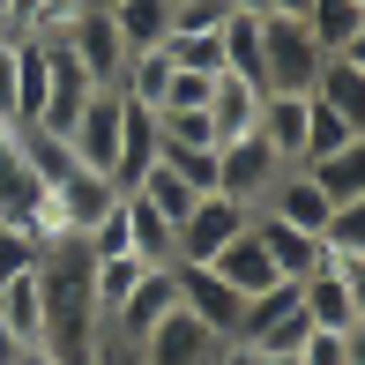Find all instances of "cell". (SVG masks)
I'll list each match as a JSON object with an SVG mask.
<instances>
[{"instance_id": "6da1fadb", "label": "cell", "mask_w": 365, "mask_h": 365, "mask_svg": "<svg viewBox=\"0 0 365 365\" xmlns=\"http://www.w3.org/2000/svg\"><path fill=\"white\" fill-rule=\"evenodd\" d=\"M321 75V45L298 15H261V90H291L306 97Z\"/></svg>"}, {"instance_id": "7a4b0ae2", "label": "cell", "mask_w": 365, "mask_h": 365, "mask_svg": "<svg viewBox=\"0 0 365 365\" xmlns=\"http://www.w3.org/2000/svg\"><path fill=\"white\" fill-rule=\"evenodd\" d=\"M284 172H291V164L276 157L261 135H231V142H217V187H209V194H231L239 209H261Z\"/></svg>"}, {"instance_id": "3957f363", "label": "cell", "mask_w": 365, "mask_h": 365, "mask_svg": "<svg viewBox=\"0 0 365 365\" xmlns=\"http://www.w3.org/2000/svg\"><path fill=\"white\" fill-rule=\"evenodd\" d=\"M120 120H127V97H120V90H90V97H82L75 127L60 135V142H68V157L82 164V172L112 179V157H120Z\"/></svg>"}, {"instance_id": "277c9868", "label": "cell", "mask_w": 365, "mask_h": 365, "mask_svg": "<svg viewBox=\"0 0 365 365\" xmlns=\"http://www.w3.org/2000/svg\"><path fill=\"white\" fill-rule=\"evenodd\" d=\"M306 306H298V284H269L261 298H246L239 306V328L231 336L254 343V351H298V336H306Z\"/></svg>"}, {"instance_id": "5b68a950", "label": "cell", "mask_w": 365, "mask_h": 365, "mask_svg": "<svg viewBox=\"0 0 365 365\" xmlns=\"http://www.w3.org/2000/svg\"><path fill=\"white\" fill-rule=\"evenodd\" d=\"M246 217H254V209H239L231 194H202V202L172 224V254H179V261H209L217 246H231V239L246 231Z\"/></svg>"}, {"instance_id": "8992f818", "label": "cell", "mask_w": 365, "mask_h": 365, "mask_svg": "<svg viewBox=\"0 0 365 365\" xmlns=\"http://www.w3.org/2000/svg\"><path fill=\"white\" fill-rule=\"evenodd\" d=\"M135 351H142V365H217L224 336H217V328H202L187 306H172V313L135 343Z\"/></svg>"}, {"instance_id": "52a82bcc", "label": "cell", "mask_w": 365, "mask_h": 365, "mask_svg": "<svg viewBox=\"0 0 365 365\" xmlns=\"http://www.w3.org/2000/svg\"><path fill=\"white\" fill-rule=\"evenodd\" d=\"M172 276H179V306H187L202 328H217V336H231V328H239V306H246V298L231 291L209 261H179Z\"/></svg>"}, {"instance_id": "ba28073f", "label": "cell", "mask_w": 365, "mask_h": 365, "mask_svg": "<svg viewBox=\"0 0 365 365\" xmlns=\"http://www.w3.org/2000/svg\"><path fill=\"white\" fill-rule=\"evenodd\" d=\"M60 45L75 53V68L90 75L97 90H112V82H120V68H127V45L112 38V15H105V0H97V8L82 15V23H75L68 38H60Z\"/></svg>"}, {"instance_id": "9c48e42d", "label": "cell", "mask_w": 365, "mask_h": 365, "mask_svg": "<svg viewBox=\"0 0 365 365\" xmlns=\"http://www.w3.org/2000/svg\"><path fill=\"white\" fill-rule=\"evenodd\" d=\"M209 269H217V276H224V284L239 291V298H261L269 284H291V276H276L269 246L254 239V217H246V231H239V239H231V246H217V254H209Z\"/></svg>"}, {"instance_id": "30bf717a", "label": "cell", "mask_w": 365, "mask_h": 365, "mask_svg": "<svg viewBox=\"0 0 365 365\" xmlns=\"http://www.w3.org/2000/svg\"><path fill=\"white\" fill-rule=\"evenodd\" d=\"M298 306H306L313 328H343V336H358V328H365V291L343 284V276H321V269H313L306 284H298Z\"/></svg>"}, {"instance_id": "8fae6325", "label": "cell", "mask_w": 365, "mask_h": 365, "mask_svg": "<svg viewBox=\"0 0 365 365\" xmlns=\"http://www.w3.org/2000/svg\"><path fill=\"white\" fill-rule=\"evenodd\" d=\"M172 306H179V276H172V269H142V284L127 291V306L112 313L105 328H112V336H127V343H142V336H149V328H157Z\"/></svg>"}, {"instance_id": "7c38bea8", "label": "cell", "mask_w": 365, "mask_h": 365, "mask_svg": "<svg viewBox=\"0 0 365 365\" xmlns=\"http://www.w3.org/2000/svg\"><path fill=\"white\" fill-rule=\"evenodd\" d=\"M313 97H321V105H336L343 120H358V112H365V38L343 45V53H321ZM358 127H365V120H358Z\"/></svg>"}, {"instance_id": "4fadbf2b", "label": "cell", "mask_w": 365, "mask_h": 365, "mask_svg": "<svg viewBox=\"0 0 365 365\" xmlns=\"http://www.w3.org/2000/svg\"><path fill=\"white\" fill-rule=\"evenodd\" d=\"M45 194H53V209H60V231H68V239H82V231H90V224L112 209V179L82 172V164H75L68 179H53Z\"/></svg>"}, {"instance_id": "5bb4252c", "label": "cell", "mask_w": 365, "mask_h": 365, "mask_svg": "<svg viewBox=\"0 0 365 365\" xmlns=\"http://www.w3.org/2000/svg\"><path fill=\"white\" fill-rule=\"evenodd\" d=\"M254 239L269 246L276 276H291V284H306V276L321 269V246H313V231H298V224H284V217H269V209H254Z\"/></svg>"}, {"instance_id": "9a60e30c", "label": "cell", "mask_w": 365, "mask_h": 365, "mask_svg": "<svg viewBox=\"0 0 365 365\" xmlns=\"http://www.w3.org/2000/svg\"><path fill=\"white\" fill-rule=\"evenodd\" d=\"M261 97H269V90H254V82H246V75H231V68H217V75H209V120H217V142L254 135Z\"/></svg>"}, {"instance_id": "2e32d148", "label": "cell", "mask_w": 365, "mask_h": 365, "mask_svg": "<svg viewBox=\"0 0 365 365\" xmlns=\"http://www.w3.org/2000/svg\"><path fill=\"white\" fill-rule=\"evenodd\" d=\"M0 328H8L23 351H38V343H45V291H38V269H23V276L0 284Z\"/></svg>"}, {"instance_id": "e0dca14e", "label": "cell", "mask_w": 365, "mask_h": 365, "mask_svg": "<svg viewBox=\"0 0 365 365\" xmlns=\"http://www.w3.org/2000/svg\"><path fill=\"white\" fill-rule=\"evenodd\" d=\"M291 172H306L313 187H321V202H328V209H343V202H365V142L336 149V157H313V164H291Z\"/></svg>"}, {"instance_id": "ac0fdd59", "label": "cell", "mask_w": 365, "mask_h": 365, "mask_svg": "<svg viewBox=\"0 0 365 365\" xmlns=\"http://www.w3.org/2000/svg\"><path fill=\"white\" fill-rule=\"evenodd\" d=\"M105 15L127 53H157L164 30H172V0H105Z\"/></svg>"}, {"instance_id": "d6986e66", "label": "cell", "mask_w": 365, "mask_h": 365, "mask_svg": "<svg viewBox=\"0 0 365 365\" xmlns=\"http://www.w3.org/2000/svg\"><path fill=\"white\" fill-rule=\"evenodd\" d=\"M149 164H157V112L127 105V120H120V157H112V194H127Z\"/></svg>"}, {"instance_id": "ffe728a7", "label": "cell", "mask_w": 365, "mask_h": 365, "mask_svg": "<svg viewBox=\"0 0 365 365\" xmlns=\"http://www.w3.org/2000/svg\"><path fill=\"white\" fill-rule=\"evenodd\" d=\"M120 209H127V246H135L142 269H179V254H172V217H157L142 194H120Z\"/></svg>"}, {"instance_id": "44dd1931", "label": "cell", "mask_w": 365, "mask_h": 365, "mask_svg": "<svg viewBox=\"0 0 365 365\" xmlns=\"http://www.w3.org/2000/svg\"><path fill=\"white\" fill-rule=\"evenodd\" d=\"M254 135L269 142L284 164H298V142H306V97L269 90V97H261V120H254Z\"/></svg>"}, {"instance_id": "7402d4cb", "label": "cell", "mask_w": 365, "mask_h": 365, "mask_svg": "<svg viewBox=\"0 0 365 365\" xmlns=\"http://www.w3.org/2000/svg\"><path fill=\"white\" fill-rule=\"evenodd\" d=\"M351 142H365V127H358V120H343L336 105H321V97L306 90V142H298V164L336 157V149H351Z\"/></svg>"}, {"instance_id": "603a6c76", "label": "cell", "mask_w": 365, "mask_h": 365, "mask_svg": "<svg viewBox=\"0 0 365 365\" xmlns=\"http://www.w3.org/2000/svg\"><path fill=\"white\" fill-rule=\"evenodd\" d=\"M298 23L313 30V45H321V53H343V45L365 38V0H313Z\"/></svg>"}, {"instance_id": "cb8c5ba5", "label": "cell", "mask_w": 365, "mask_h": 365, "mask_svg": "<svg viewBox=\"0 0 365 365\" xmlns=\"http://www.w3.org/2000/svg\"><path fill=\"white\" fill-rule=\"evenodd\" d=\"M261 209H269V217H284V224H298V231H321V217H328L321 187H313L306 172H284V179L269 187V202H261Z\"/></svg>"}, {"instance_id": "d4e9b609", "label": "cell", "mask_w": 365, "mask_h": 365, "mask_svg": "<svg viewBox=\"0 0 365 365\" xmlns=\"http://www.w3.org/2000/svg\"><path fill=\"white\" fill-rule=\"evenodd\" d=\"M164 82H172V60H164V45H157V53H127V68H120L112 90H120L127 105L157 112V105H164Z\"/></svg>"}, {"instance_id": "484cf974", "label": "cell", "mask_w": 365, "mask_h": 365, "mask_svg": "<svg viewBox=\"0 0 365 365\" xmlns=\"http://www.w3.org/2000/svg\"><path fill=\"white\" fill-rule=\"evenodd\" d=\"M142 284V261L135 254H112V261H90V298H97V321H112V313L127 306V291Z\"/></svg>"}, {"instance_id": "4316f807", "label": "cell", "mask_w": 365, "mask_h": 365, "mask_svg": "<svg viewBox=\"0 0 365 365\" xmlns=\"http://www.w3.org/2000/svg\"><path fill=\"white\" fill-rule=\"evenodd\" d=\"M298 365H365V328L343 336V328H306L298 336Z\"/></svg>"}, {"instance_id": "83f0119b", "label": "cell", "mask_w": 365, "mask_h": 365, "mask_svg": "<svg viewBox=\"0 0 365 365\" xmlns=\"http://www.w3.org/2000/svg\"><path fill=\"white\" fill-rule=\"evenodd\" d=\"M224 68L261 90V15H231L224 23Z\"/></svg>"}, {"instance_id": "f1b7e54d", "label": "cell", "mask_w": 365, "mask_h": 365, "mask_svg": "<svg viewBox=\"0 0 365 365\" xmlns=\"http://www.w3.org/2000/svg\"><path fill=\"white\" fill-rule=\"evenodd\" d=\"M97 0H30V23H23V38H45V45H60L68 30L90 15Z\"/></svg>"}, {"instance_id": "f546056e", "label": "cell", "mask_w": 365, "mask_h": 365, "mask_svg": "<svg viewBox=\"0 0 365 365\" xmlns=\"http://www.w3.org/2000/svg\"><path fill=\"white\" fill-rule=\"evenodd\" d=\"M164 60H172V68H194V75H217L224 68V30H202V38L172 30V38H164Z\"/></svg>"}, {"instance_id": "4dcf8cb0", "label": "cell", "mask_w": 365, "mask_h": 365, "mask_svg": "<svg viewBox=\"0 0 365 365\" xmlns=\"http://www.w3.org/2000/svg\"><path fill=\"white\" fill-rule=\"evenodd\" d=\"M38 254H45V246L30 239L23 224H15V217H0V284H8V276H23V269H38Z\"/></svg>"}, {"instance_id": "1f68e13d", "label": "cell", "mask_w": 365, "mask_h": 365, "mask_svg": "<svg viewBox=\"0 0 365 365\" xmlns=\"http://www.w3.org/2000/svg\"><path fill=\"white\" fill-rule=\"evenodd\" d=\"M231 23V0H172V30H187V38H202V30H224ZM164 30V38H172Z\"/></svg>"}, {"instance_id": "d6a6232c", "label": "cell", "mask_w": 365, "mask_h": 365, "mask_svg": "<svg viewBox=\"0 0 365 365\" xmlns=\"http://www.w3.org/2000/svg\"><path fill=\"white\" fill-rule=\"evenodd\" d=\"M157 157L172 164L179 179H194V187H202V194L217 187V149H157Z\"/></svg>"}, {"instance_id": "836d02e7", "label": "cell", "mask_w": 365, "mask_h": 365, "mask_svg": "<svg viewBox=\"0 0 365 365\" xmlns=\"http://www.w3.org/2000/svg\"><path fill=\"white\" fill-rule=\"evenodd\" d=\"M0 127H15V38H0Z\"/></svg>"}, {"instance_id": "e575fe53", "label": "cell", "mask_w": 365, "mask_h": 365, "mask_svg": "<svg viewBox=\"0 0 365 365\" xmlns=\"http://www.w3.org/2000/svg\"><path fill=\"white\" fill-rule=\"evenodd\" d=\"M90 365H142V351H135L127 336H112V328H105V336H97V351H90Z\"/></svg>"}, {"instance_id": "d590c367", "label": "cell", "mask_w": 365, "mask_h": 365, "mask_svg": "<svg viewBox=\"0 0 365 365\" xmlns=\"http://www.w3.org/2000/svg\"><path fill=\"white\" fill-rule=\"evenodd\" d=\"M15 358H23V343H15L8 328H0V365H15Z\"/></svg>"}, {"instance_id": "8d00e7d4", "label": "cell", "mask_w": 365, "mask_h": 365, "mask_svg": "<svg viewBox=\"0 0 365 365\" xmlns=\"http://www.w3.org/2000/svg\"><path fill=\"white\" fill-rule=\"evenodd\" d=\"M313 0H269V15H306Z\"/></svg>"}, {"instance_id": "74e56055", "label": "cell", "mask_w": 365, "mask_h": 365, "mask_svg": "<svg viewBox=\"0 0 365 365\" xmlns=\"http://www.w3.org/2000/svg\"><path fill=\"white\" fill-rule=\"evenodd\" d=\"M231 15H269V0H231Z\"/></svg>"}, {"instance_id": "f35d334b", "label": "cell", "mask_w": 365, "mask_h": 365, "mask_svg": "<svg viewBox=\"0 0 365 365\" xmlns=\"http://www.w3.org/2000/svg\"><path fill=\"white\" fill-rule=\"evenodd\" d=\"M15 365H53V358H45V351H23V358H15Z\"/></svg>"}, {"instance_id": "ab89813d", "label": "cell", "mask_w": 365, "mask_h": 365, "mask_svg": "<svg viewBox=\"0 0 365 365\" xmlns=\"http://www.w3.org/2000/svg\"><path fill=\"white\" fill-rule=\"evenodd\" d=\"M0 15H8V0H0Z\"/></svg>"}]
</instances>
